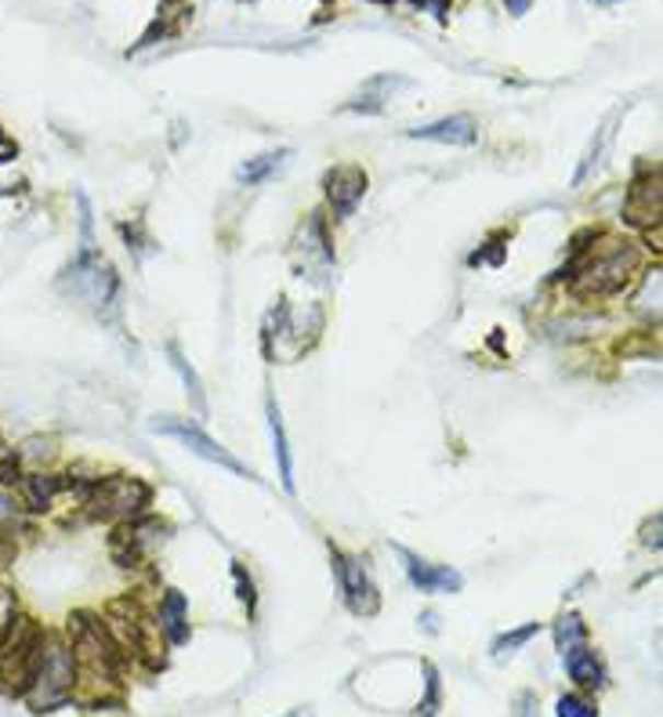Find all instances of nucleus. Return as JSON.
Returning <instances> with one entry per match:
<instances>
[{
    "instance_id": "f257e3e1",
    "label": "nucleus",
    "mask_w": 663,
    "mask_h": 717,
    "mask_svg": "<svg viewBox=\"0 0 663 717\" xmlns=\"http://www.w3.org/2000/svg\"><path fill=\"white\" fill-rule=\"evenodd\" d=\"M73 681H77V660H73V649L58 638H47L44 634V649H41V663H37V674H33L30 689H26V699L30 707L44 714V710H55L58 703L69 699L73 692Z\"/></svg>"
},
{
    "instance_id": "f03ea898",
    "label": "nucleus",
    "mask_w": 663,
    "mask_h": 717,
    "mask_svg": "<svg viewBox=\"0 0 663 717\" xmlns=\"http://www.w3.org/2000/svg\"><path fill=\"white\" fill-rule=\"evenodd\" d=\"M44 649V634L30 616H15L4 645H0V685L11 696H26L33 674H37Z\"/></svg>"
},
{
    "instance_id": "7ed1b4c3",
    "label": "nucleus",
    "mask_w": 663,
    "mask_h": 717,
    "mask_svg": "<svg viewBox=\"0 0 663 717\" xmlns=\"http://www.w3.org/2000/svg\"><path fill=\"white\" fill-rule=\"evenodd\" d=\"M152 497V489L141 478L132 475H105L99 482H91L88 489V514L102 522H132L146 511V504Z\"/></svg>"
},
{
    "instance_id": "20e7f679",
    "label": "nucleus",
    "mask_w": 663,
    "mask_h": 717,
    "mask_svg": "<svg viewBox=\"0 0 663 717\" xmlns=\"http://www.w3.org/2000/svg\"><path fill=\"white\" fill-rule=\"evenodd\" d=\"M638 268V251L631 243H620V240H609L602 251H595L580 265L576 273V293H617L627 287V279L635 276Z\"/></svg>"
},
{
    "instance_id": "39448f33",
    "label": "nucleus",
    "mask_w": 663,
    "mask_h": 717,
    "mask_svg": "<svg viewBox=\"0 0 663 717\" xmlns=\"http://www.w3.org/2000/svg\"><path fill=\"white\" fill-rule=\"evenodd\" d=\"M334 569L341 580V594L355 616H374L377 605H381V594H377V583L370 569H366L363 558H348V555H334Z\"/></svg>"
},
{
    "instance_id": "423d86ee",
    "label": "nucleus",
    "mask_w": 663,
    "mask_h": 717,
    "mask_svg": "<svg viewBox=\"0 0 663 717\" xmlns=\"http://www.w3.org/2000/svg\"><path fill=\"white\" fill-rule=\"evenodd\" d=\"M152 428L163 431V435H174V439H182L196 456H204V461L225 467V472H232V475H240V478H254L251 467H243L232 453H225L215 439H207V435L199 431L196 425H188V420H157V425H152Z\"/></svg>"
},
{
    "instance_id": "0eeeda50",
    "label": "nucleus",
    "mask_w": 663,
    "mask_h": 717,
    "mask_svg": "<svg viewBox=\"0 0 663 717\" xmlns=\"http://www.w3.org/2000/svg\"><path fill=\"white\" fill-rule=\"evenodd\" d=\"M69 284H73V293L88 301H99V304H110L113 293H116V276L110 273V265L91 257V251H84V257L69 268Z\"/></svg>"
},
{
    "instance_id": "6e6552de",
    "label": "nucleus",
    "mask_w": 663,
    "mask_h": 717,
    "mask_svg": "<svg viewBox=\"0 0 663 717\" xmlns=\"http://www.w3.org/2000/svg\"><path fill=\"white\" fill-rule=\"evenodd\" d=\"M366 193V174L359 167H334L327 174V199L338 218H348Z\"/></svg>"
},
{
    "instance_id": "1a4fd4ad",
    "label": "nucleus",
    "mask_w": 663,
    "mask_h": 717,
    "mask_svg": "<svg viewBox=\"0 0 663 717\" xmlns=\"http://www.w3.org/2000/svg\"><path fill=\"white\" fill-rule=\"evenodd\" d=\"M410 138H428V142H443V146H476L479 142V127H476L471 116L457 113V116H446V120L410 127Z\"/></svg>"
},
{
    "instance_id": "9d476101",
    "label": "nucleus",
    "mask_w": 663,
    "mask_h": 717,
    "mask_svg": "<svg viewBox=\"0 0 663 717\" xmlns=\"http://www.w3.org/2000/svg\"><path fill=\"white\" fill-rule=\"evenodd\" d=\"M407 573H410V583L424 594H454V591L465 587V580H460L457 569L432 566V562L413 558V555H407Z\"/></svg>"
},
{
    "instance_id": "9b49d317",
    "label": "nucleus",
    "mask_w": 663,
    "mask_h": 717,
    "mask_svg": "<svg viewBox=\"0 0 663 717\" xmlns=\"http://www.w3.org/2000/svg\"><path fill=\"white\" fill-rule=\"evenodd\" d=\"M627 218L638 225H660V174L653 178H638L631 185V199H627Z\"/></svg>"
},
{
    "instance_id": "f8f14e48",
    "label": "nucleus",
    "mask_w": 663,
    "mask_h": 717,
    "mask_svg": "<svg viewBox=\"0 0 663 717\" xmlns=\"http://www.w3.org/2000/svg\"><path fill=\"white\" fill-rule=\"evenodd\" d=\"M565 670H570V678L576 681L580 689H602V685H606V663L598 660L591 645H587V649L573 652L570 660H565Z\"/></svg>"
},
{
    "instance_id": "ddd939ff",
    "label": "nucleus",
    "mask_w": 663,
    "mask_h": 717,
    "mask_svg": "<svg viewBox=\"0 0 663 717\" xmlns=\"http://www.w3.org/2000/svg\"><path fill=\"white\" fill-rule=\"evenodd\" d=\"M160 631L168 634L171 645L188 641V620H185V598L178 591H168L160 602Z\"/></svg>"
},
{
    "instance_id": "4468645a",
    "label": "nucleus",
    "mask_w": 663,
    "mask_h": 717,
    "mask_svg": "<svg viewBox=\"0 0 663 717\" xmlns=\"http://www.w3.org/2000/svg\"><path fill=\"white\" fill-rule=\"evenodd\" d=\"M66 482L58 478V475H47V472H33V475H26L22 478V500L30 504L33 511H44L47 504L55 500V493L62 489Z\"/></svg>"
},
{
    "instance_id": "2eb2a0df",
    "label": "nucleus",
    "mask_w": 663,
    "mask_h": 717,
    "mask_svg": "<svg viewBox=\"0 0 663 717\" xmlns=\"http://www.w3.org/2000/svg\"><path fill=\"white\" fill-rule=\"evenodd\" d=\"M268 431H272V446H276V461H279V478L287 493H294V461H290V446H287V431H283V417L279 406L268 403Z\"/></svg>"
},
{
    "instance_id": "dca6fc26",
    "label": "nucleus",
    "mask_w": 663,
    "mask_h": 717,
    "mask_svg": "<svg viewBox=\"0 0 663 717\" xmlns=\"http://www.w3.org/2000/svg\"><path fill=\"white\" fill-rule=\"evenodd\" d=\"M555 645H559V656L570 660L573 652L587 649V627L576 613H565L559 623H555Z\"/></svg>"
},
{
    "instance_id": "f3484780",
    "label": "nucleus",
    "mask_w": 663,
    "mask_h": 717,
    "mask_svg": "<svg viewBox=\"0 0 663 717\" xmlns=\"http://www.w3.org/2000/svg\"><path fill=\"white\" fill-rule=\"evenodd\" d=\"M396 88H407V80H402V77H374L370 84L359 91V102H352L348 109H363V113L381 109V105L392 99Z\"/></svg>"
},
{
    "instance_id": "a211bd4d",
    "label": "nucleus",
    "mask_w": 663,
    "mask_h": 717,
    "mask_svg": "<svg viewBox=\"0 0 663 717\" xmlns=\"http://www.w3.org/2000/svg\"><path fill=\"white\" fill-rule=\"evenodd\" d=\"M287 157H290V152H265V157L243 163V167L236 171V178H240L243 185H258V182H265L272 171H279V163Z\"/></svg>"
},
{
    "instance_id": "6ab92c4d",
    "label": "nucleus",
    "mask_w": 663,
    "mask_h": 717,
    "mask_svg": "<svg viewBox=\"0 0 663 717\" xmlns=\"http://www.w3.org/2000/svg\"><path fill=\"white\" fill-rule=\"evenodd\" d=\"M537 634H540V623H526V627H518V631H507V634H501V638L493 641V656H496V660H504V656H512L515 649H523V645L529 638H537Z\"/></svg>"
},
{
    "instance_id": "aec40b11",
    "label": "nucleus",
    "mask_w": 663,
    "mask_h": 717,
    "mask_svg": "<svg viewBox=\"0 0 663 717\" xmlns=\"http://www.w3.org/2000/svg\"><path fill=\"white\" fill-rule=\"evenodd\" d=\"M424 685H428V692H424L418 714L435 717V714H439V703H443V689H439V670H435L432 663H424Z\"/></svg>"
},
{
    "instance_id": "412c9836",
    "label": "nucleus",
    "mask_w": 663,
    "mask_h": 717,
    "mask_svg": "<svg viewBox=\"0 0 663 717\" xmlns=\"http://www.w3.org/2000/svg\"><path fill=\"white\" fill-rule=\"evenodd\" d=\"M171 362H174V370L182 373V381H185V388H188V395H193L196 409H199V414H204V409H207L204 388H199V378H196V373H193V367H188V362L182 359V351H178L174 345H171Z\"/></svg>"
},
{
    "instance_id": "4be33fe9",
    "label": "nucleus",
    "mask_w": 663,
    "mask_h": 717,
    "mask_svg": "<svg viewBox=\"0 0 663 717\" xmlns=\"http://www.w3.org/2000/svg\"><path fill=\"white\" fill-rule=\"evenodd\" d=\"M559 717H598V707L584 696H562L559 707H555Z\"/></svg>"
},
{
    "instance_id": "5701e85b",
    "label": "nucleus",
    "mask_w": 663,
    "mask_h": 717,
    "mask_svg": "<svg viewBox=\"0 0 663 717\" xmlns=\"http://www.w3.org/2000/svg\"><path fill=\"white\" fill-rule=\"evenodd\" d=\"M11 623H15V591L0 587V645H4Z\"/></svg>"
},
{
    "instance_id": "b1692460",
    "label": "nucleus",
    "mask_w": 663,
    "mask_h": 717,
    "mask_svg": "<svg viewBox=\"0 0 663 717\" xmlns=\"http://www.w3.org/2000/svg\"><path fill=\"white\" fill-rule=\"evenodd\" d=\"M52 453H55V442H52V439H30V442L19 450L22 461H47Z\"/></svg>"
},
{
    "instance_id": "393cba45",
    "label": "nucleus",
    "mask_w": 663,
    "mask_h": 717,
    "mask_svg": "<svg viewBox=\"0 0 663 717\" xmlns=\"http://www.w3.org/2000/svg\"><path fill=\"white\" fill-rule=\"evenodd\" d=\"M19 475V453L0 439V482H15Z\"/></svg>"
},
{
    "instance_id": "a878e982",
    "label": "nucleus",
    "mask_w": 663,
    "mask_h": 717,
    "mask_svg": "<svg viewBox=\"0 0 663 717\" xmlns=\"http://www.w3.org/2000/svg\"><path fill=\"white\" fill-rule=\"evenodd\" d=\"M19 522H22V508L8 497L4 489H0V529H11V525H19Z\"/></svg>"
},
{
    "instance_id": "bb28decb",
    "label": "nucleus",
    "mask_w": 663,
    "mask_h": 717,
    "mask_svg": "<svg viewBox=\"0 0 663 717\" xmlns=\"http://www.w3.org/2000/svg\"><path fill=\"white\" fill-rule=\"evenodd\" d=\"M515 717H540V699L537 692H523V696L515 699Z\"/></svg>"
},
{
    "instance_id": "cd10ccee",
    "label": "nucleus",
    "mask_w": 663,
    "mask_h": 717,
    "mask_svg": "<svg viewBox=\"0 0 663 717\" xmlns=\"http://www.w3.org/2000/svg\"><path fill=\"white\" fill-rule=\"evenodd\" d=\"M507 8H512V15H523V11L529 8V0H507Z\"/></svg>"
},
{
    "instance_id": "c85d7f7f",
    "label": "nucleus",
    "mask_w": 663,
    "mask_h": 717,
    "mask_svg": "<svg viewBox=\"0 0 663 717\" xmlns=\"http://www.w3.org/2000/svg\"><path fill=\"white\" fill-rule=\"evenodd\" d=\"M595 4H620V0H595Z\"/></svg>"
},
{
    "instance_id": "c756f323",
    "label": "nucleus",
    "mask_w": 663,
    "mask_h": 717,
    "mask_svg": "<svg viewBox=\"0 0 663 717\" xmlns=\"http://www.w3.org/2000/svg\"><path fill=\"white\" fill-rule=\"evenodd\" d=\"M418 4H428V0H418ZM435 8H443V0H435Z\"/></svg>"
},
{
    "instance_id": "7c9ffc66",
    "label": "nucleus",
    "mask_w": 663,
    "mask_h": 717,
    "mask_svg": "<svg viewBox=\"0 0 663 717\" xmlns=\"http://www.w3.org/2000/svg\"><path fill=\"white\" fill-rule=\"evenodd\" d=\"M381 4H392V0H381Z\"/></svg>"
}]
</instances>
